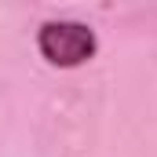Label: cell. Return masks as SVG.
Listing matches in <instances>:
<instances>
[{"label": "cell", "instance_id": "1", "mask_svg": "<svg viewBox=\"0 0 157 157\" xmlns=\"http://www.w3.org/2000/svg\"><path fill=\"white\" fill-rule=\"evenodd\" d=\"M37 48L51 66L77 70L99 51V37L84 22H44L37 33Z\"/></svg>", "mask_w": 157, "mask_h": 157}]
</instances>
